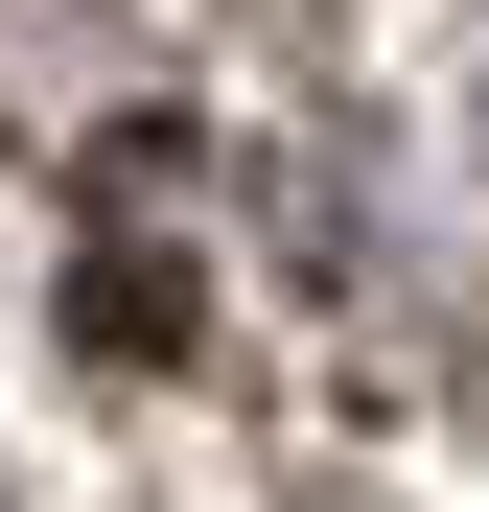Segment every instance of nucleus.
I'll list each match as a JSON object with an SVG mask.
<instances>
[{
	"label": "nucleus",
	"mask_w": 489,
	"mask_h": 512,
	"mask_svg": "<svg viewBox=\"0 0 489 512\" xmlns=\"http://www.w3.org/2000/svg\"><path fill=\"white\" fill-rule=\"evenodd\" d=\"M163 117H210V0H0V140L117 163Z\"/></svg>",
	"instance_id": "f257e3e1"
},
{
	"label": "nucleus",
	"mask_w": 489,
	"mask_h": 512,
	"mask_svg": "<svg viewBox=\"0 0 489 512\" xmlns=\"http://www.w3.org/2000/svg\"><path fill=\"white\" fill-rule=\"evenodd\" d=\"M303 512H350V489H303Z\"/></svg>",
	"instance_id": "f03ea898"
}]
</instances>
